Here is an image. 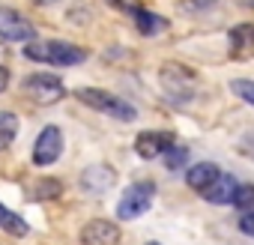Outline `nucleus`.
Segmentation results:
<instances>
[{"instance_id": "nucleus-15", "label": "nucleus", "mask_w": 254, "mask_h": 245, "mask_svg": "<svg viewBox=\"0 0 254 245\" xmlns=\"http://www.w3.org/2000/svg\"><path fill=\"white\" fill-rule=\"evenodd\" d=\"M132 15H135V24H138V30L144 33V36H159L165 27H168V21L162 18V15H153L150 9H141V6H135V9H129Z\"/></svg>"}, {"instance_id": "nucleus-13", "label": "nucleus", "mask_w": 254, "mask_h": 245, "mask_svg": "<svg viewBox=\"0 0 254 245\" xmlns=\"http://www.w3.org/2000/svg\"><path fill=\"white\" fill-rule=\"evenodd\" d=\"M218 177H221V171H218V165H212V162H197V165H191V168L186 171V183H189L194 191H203V188L212 185Z\"/></svg>"}, {"instance_id": "nucleus-19", "label": "nucleus", "mask_w": 254, "mask_h": 245, "mask_svg": "<svg viewBox=\"0 0 254 245\" xmlns=\"http://www.w3.org/2000/svg\"><path fill=\"white\" fill-rule=\"evenodd\" d=\"M186 162H189V150H186V147H171V150L165 153V165H168V171H180Z\"/></svg>"}, {"instance_id": "nucleus-17", "label": "nucleus", "mask_w": 254, "mask_h": 245, "mask_svg": "<svg viewBox=\"0 0 254 245\" xmlns=\"http://www.w3.org/2000/svg\"><path fill=\"white\" fill-rule=\"evenodd\" d=\"M60 191H63V185L57 180H39L30 188V197L33 200H54V197H60Z\"/></svg>"}, {"instance_id": "nucleus-4", "label": "nucleus", "mask_w": 254, "mask_h": 245, "mask_svg": "<svg viewBox=\"0 0 254 245\" xmlns=\"http://www.w3.org/2000/svg\"><path fill=\"white\" fill-rule=\"evenodd\" d=\"M159 81L174 102H189L194 96V72L183 63H165L159 69Z\"/></svg>"}, {"instance_id": "nucleus-23", "label": "nucleus", "mask_w": 254, "mask_h": 245, "mask_svg": "<svg viewBox=\"0 0 254 245\" xmlns=\"http://www.w3.org/2000/svg\"><path fill=\"white\" fill-rule=\"evenodd\" d=\"M9 87V69L6 66H0V93H3Z\"/></svg>"}, {"instance_id": "nucleus-6", "label": "nucleus", "mask_w": 254, "mask_h": 245, "mask_svg": "<svg viewBox=\"0 0 254 245\" xmlns=\"http://www.w3.org/2000/svg\"><path fill=\"white\" fill-rule=\"evenodd\" d=\"M60 153H63V132H60V126H45L36 135V141H33V165L36 168H48V165H54L60 159Z\"/></svg>"}, {"instance_id": "nucleus-10", "label": "nucleus", "mask_w": 254, "mask_h": 245, "mask_svg": "<svg viewBox=\"0 0 254 245\" xmlns=\"http://www.w3.org/2000/svg\"><path fill=\"white\" fill-rule=\"evenodd\" d=\"M114 183H117V174L111 165H90L81 174V188L90 194H105L108 188H114Z\"/></svg>"}, {"instance_id": "nucleus-25", "label": "nucleus", "mask_w": 254, "mask_h": 245, "mask_svg": "<svg viewBox=\"0 0 254 245\" xmlns=\"http://www.w3.org/2000/svg\"><path fill=\"white\" fill-rule=\"evenodd\" d=\"M36 6H51V3H57V0H33Z\"/></svg>"}, {"instance_id": "nucleus-7", "label": "nucleus", "mask_w": 254, "mask_h": 245, "mask_svg": "<svg viewBox=\"0 0 254 245\" xmlns=\"http://www.w3.org/2000/svg\"><path fill=\"white\" fill-rule=\"evenodd\" d=\"M0 39L6 42H33L36 39V27L15 9L9 6H0Z\"/></svg>"}, {"instance_id": "nucleus-9", "label": "nucleus", "mask_w": 254, "mask_h": 245, "mask_svg": "<svg viewBox=\"0 0 254 245\" xmlns=\"http://www.w3.org/2000/svg\"><path fill=\"white\" fill-rule=\"evenodd\" d=\"M171 147H174V135H168V132H141L135 138V153L141 159H147V162L150 159H159Z\"/></svg>"}, {"instance_id": "nucleus-18", "label": "nucleus", "mask_w": 254, "mask_h": 245, "mask_svg": "<svg viewBox=\"0 0 254 245\" xmlns=\"http://www.w3.org/2000/svg\"><path fill=\"white\" fill-rule=\"evenodd\" d=\"M233 206L242 209V212H254V185H251V183H245V185L236 188V194H233Z\"/></svg>"}, {"instance_id": "nucleus-24", "label": "nucleus", "mask_w": 254, "mask_h": 245, "mask_svg": "<svg viewBox=\"0 0 254 245\" xmlns=\"http://www.w3.org/2000/svg\"><path fill=\"white\" fill-rule=\"evenodd\" d=\"M242 150H245L248 156H254V132H251V135H245V141H242Z\"/></svg>"}, {"instance_id": "nucleus-16", "label": "nucleus", "mask_w": 254, "mask_h": 245, "mask_svg": "<svg viewBox=\"0 0 254 245\" xmlns=\"http://www.w3.org/2000/svg\"><path fill=\"white\" fill-rule=\"evenodd\" d=\"M18 135V117L12 111H0V153H3Z\"/></svg>"}, {"instance_id": "nucleus-2", "label": "nucleus", "mask_w": 254, "mask_h": 245, "mask_svg": "<svg viewBox=\"0 0 254 245\" xmlns=\"http://www.w3.org/2000/svg\"><path fill=\"white\" fill-rule=\"evenodd\" d=\"M75 96H78L84 105H90L93 111H99V114H105V117H111V120H120V122H132V120L138 117V111H135L129 102L120 99V96H114V93H108V90L81 87V90H75Z\"/></svg>"}, {"instance_id": "nucleus-5", "label": "nucleus", "mask_w": 254, "mask_h": 245, "mask_svg": "<svg viewBox=\"0 0 254 245\" xmlns=\"http://www.w3.org/2000/svg\"><path fill=\"white\" fill-rule=\"evenodd\" d=\"M21 90L30 102L36 105H54L66 96V87L57 75H48V72H36V75H27L21 81Z\"/></svg>"}, {"instance_id": "nucleus-21", "label": "nucleus", "mask_w": 254, "mask_h": 245, "mask_svg": "<svg viewBox=\"0 0 254 245\" xmlns=\"http://www.w3.org/2000/svg\"><path fill=\"white\" fill-rule=\"evenodd\" d=\"M218 0H180V9L183 12H203V9H212Z\"/></svg>"}, {"instance_id": "nucleus-8", "label": "nucleus", "mask_w": 254, "mask_h": 245, "mask_svg": "<svg viewBox=\"0 0 254 245\" xmlns=\"http://www.w3.org/2000/svg\"><path fill=\"white\" fill-rule=\"evenodd\" d=\"M120 227L108 218H93L81 230V245H120Z\"/></svg>"}, {"instance_id": "nucleus-20", "label": "nucleus", "mask_w": 254, "mask_h": 245, "mask_svg": "<svg viewBox=\"0 0 254 245\" xmlns=\"http://www.w3.org/2000/svg\"><path fill=\"white\" fill-rule=\"evenodd\" d=\"M230 90H233L242 102L254 105V81H248V78H236V81H230Z\"/></svg>"}, {"instance_id": "nucleus-14", "label": "nucleus", "mask_w": 254, "mask_h": 245, "mask_svg": "<svg viewBox=\"0 0 254 245\" xmlns=\"http://www.w3.org/2000/svg\"><path fill=\"white\" fill-rule=\"evenodd\" d=\"M0 230L9 233V236H15V239H24V236L30 233V224H27L18 212H12L9 206L0 203Z\"/></svg>"}, {"instance_id": "nucleus-11", "label": "nucleus", "mask_w": 254, "mask_h": 245, "mask_svg": "<svg viewBox=\"0 0 254 245\" xmlns=\"http://www.w3.org/2000/svg\"><path fill=\"white\" fill-rule=\"evenodd\" d=\"M236 188H239V183L233 180V177H227V174H221L212 185H206L200 194H203V200L206 203H215V206H224V203H233V194H236Z\"/></svg>"}, {"instance_id": "nucleus-12", "label": "nucleus", "mask_w": 254, "mask_h": 245, "mask_svg": "<svg viewBox=\"0 0 254 245\" xmlns=\"http://www.w3.org/2000/svg\"><path fill=\"white\" fill-rule=\"evenodd\" d=\"M227 42H230V54L236 60H245L254 54V24H236L230 33H227Z\"/></svg>"}, {"instance_id": "nucleus-1", "label": "nucleus", "mask_w": 254, "mask_h": 245, "mask_svg": "<svg viewBox=\"0 0 254 245\" xmlns=\"http://www.w3.org/2000/svg\"><path fill=\"white\" fill-rule=\"evenodd\" d=\"M24 57L36 60V63H48V66H81L87 60V48L72 45V42H42L33 39L24 45Z\"/></svg>"}, {"instance_id": "nucleus-27", "label": "nucleus", "mask_w": 254, "mask_h": 245, "mask_svg": "<svg viewBox=\"0 0 254 245\" xmlns=\"http://www.w3.org/2000/svg\"><path fill=\"white\" fill-rule=\"evenodd\" d=\"M242 3H245V6H254V0H242Z\"/></svg>"}, {"instance_id": "nucleus-22", "label": "nucleus", "mask_w": 254, "mask_h": 245, "mask_svg": "<svg viewBox=\"0 0 254 245\" xmlns=\"http://www.w3.org/2000/svg\"><path fill=\"white\" fill-rule=\"evenodd\" d=\"M239 230H242L245 236H254V212H242V218H239Z\"/></svg>"}, {"instance_id": "nucleus-26", "label": "nucleus", "mask_w": 254, "mask_h": 245, "mask_svg": "<svg viewBox=\"0 0 254 245\" xmlns=\"http://www.w3.org/2000/svg\"><path fill=\"white\" fill-rule=\"evenodd\" d=\"M108 3H114L117 9H126V0H108Z\"/></svg>"}, {"instance_id": "nucleus-28", "label": "nucleus", "mask_w": 254, "mask_h": 245, "mask_svg": "<svg viewBox=\"0 0 254 245\" xmlns=\"http://www.w3.org/2000/svg\"><path fill=\"white\" fill-rule=\"evenodd\" d=\"M147 245H162V242H147Z\"/></svg>"}, {"instance_id": "nucleus-3", "label": "nucleus", "mask_w": 254, "mask_h": 245, "mask_svg": "<svg viewBox=\"0 0 254 245\" xmlns=\"http://www.w3.org/2000/svg\"><path fill=\"white\" fill-rule=\"evenodd\" d=\"M153 197H156V183L150 180H141V183H132L120 194V203H117V218L120 221H132L138 215H144L150 206H153Z\"/></svg>"}]
</instances>
